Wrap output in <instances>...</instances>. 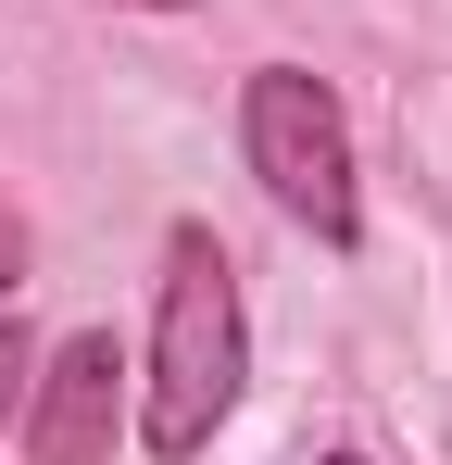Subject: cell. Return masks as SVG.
<instances>
[{
    "label": "cell",
    "mask_w": 452,
    "mask_h": 465,
    "mask_svg": "<svg viewBox=\"0 0 452 465\" xmlns=\"http://www.w3.org/2000/svg\"><path fill=\"white\" fill-rule=\"evenodd\" d=\"M239 402V277H226L214 227H176L163 252V327H151V415L139 440L163 465H189Z\"/></svg>",
    "instance_id": "cell-1"
},
{
    "label": "cell",
    "mask_w": 452,
    "mask_h": 465,
    "mask_svg": "<svg viewBox=\"0 0 452 465\" xmlns=\"http://www.w3.org/2000/svg\"><path fill=\"white\" fill-rule=\"evenodd\" d=\"M239 139H251V176L290 202L314 239H352V126H339V101L314 76H251V101H239Z\"/></svg>",
    "instance_id": "cell-2"
},
{
    "label": "cell",
    "mask_w": 452,
    "mask_h": 465,
    "mask_svg": "<svg viewBox=\"0 0 452 465\" xmlns=\"http://www.w3.org/2000/svg\"><path fill=\"white\" fill-rule=\"evenodd\" d=\"M113 415H126V352L113 327H75L38 378V415H25V453L38 465H101L113 453Z\"/></svg>",
    "instance_id": "cell-3"
},
{
    "label": "cell",
    "mask_w": 452,
    "mask_h": 465,
    "mask_svg": "<svg viewBox=\"0 0 452 465\" xmlns=\"http://www.w3.org/2000/svg\"><path fill=\"white\" fill-rule=\"evenodd\" d=\"M25 390H38V352H25V327H0V428H13Z\"/></svg>",
    "instance_id": "cell-4"
},
{
    "label": "cell",
    "mask_w": 452,
    "mask_h": 465,
    "mask_svg": "<svg viewBox=\"0 0 452 465\" xmlns=\"http://www.w3.org/2000/svg\"><path fill=\"white\" fill-rule=\"evenodd\" d=\"M13 290H25V227L0 214V302H13Z\"/></svg>",
    "instance_id": "cell-5"
},
{
    "label": "cell",
    "mask_w": 452,
    "mask_h": 465,
    "mask_svg": "<svg viewBox=\"0 0 452 465\" xmlns=\"http://www.w3.org/2000/svg\"><path fill=\"white\" fill-rule=\"evenodd\" d=\"M339 465H352V453H339Z\"/></svg>",
    "instance_id": "cell-6"
}]
</instances>
